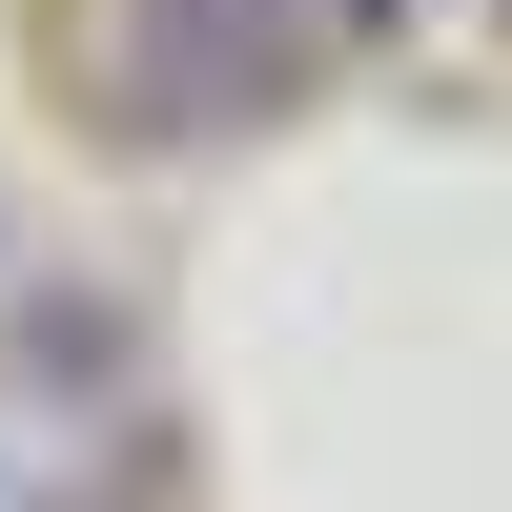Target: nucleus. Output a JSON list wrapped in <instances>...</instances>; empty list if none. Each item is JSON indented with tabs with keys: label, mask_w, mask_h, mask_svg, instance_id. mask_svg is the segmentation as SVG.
<instances>
[{
	"label": "nucleus",
	"mask_w": 512,
	"mask_h": 512,
	"mask_svg": "<svg viewBox=\"0 0 512 512\" xmlns=\"http://www.w3.org/2000/svg\"><path fill=\"white\" fill-rule=\"evenodd\" d=\"M308 82V0H82V123L103 144H246Z\"/></svg>",
	"instance_id": "f257e3e1"
}]
</instances>
